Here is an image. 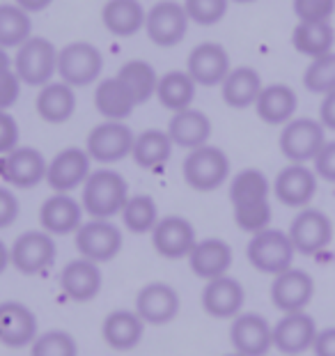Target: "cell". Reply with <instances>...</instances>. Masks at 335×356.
<instances>
[{
  "instance_id": "cell-1",
  "label": "cell",
  "mask_w": 335,
  "mask_h": 356,
  "mask_svg": "<svg viewBox=\"0 0 335 356\" xmlns=\"http://www.w3.org/2000/svg\"><path fill=\"white\" fill-rule=\"evenodd\" d=\"M129 200V184L117 170L99 168L90 172L83 184L81 204L92 218H113L122 214V207Z\"/></svg>"
},
{
  "instance_id": "cell-2",
  "label": "cell",
  "mask_w": 335,
  "mask_h": 356,
  "mask_svg": "<svg viewBox=\"0 0 335 356\" xmlns=\"http://www.w3.org/2000/svg\"><path fill=\"white\" fill-rule=\"evenodd\" d=\"M181 175L193 191H216L230 177V159L220 147L207 143V145L195 147L186 154L184 163H181Z\"/></svg>"
},
{
  "instance_id": "cell-3",
  "label": "cell",
  "mask_w": 335,
  "mask_h": 356,
  "mask_svg": "<svg viewBox=\"0 0 335 356\" xmlns=\"http://www.w3.org/2000/svg\"><path fill=\"white\" fill-rule=\"evenodd\" d=\"M58 49L47 37H30L26 44L17 49L12 67L21 83L33 88H44L58 74Z\"/></svg>"
},
{
  "instance_id": "cell-4",
  "label": "cell",
  "mask_w": 335,
  "mask_h": 356,
  "mask_svg": "<svg viewBox=\"0 0 335 356\" xmlns=\"http://www.w3.org/2000/svg\"><path fill=\"white\" fill-rule=\"evenodd\" d=\"M104 56L95 44L72 42L58 53V76L72 88L92 86L101 79Z\"/></svg>"
},
{
  "instance_id": "cell-5",
  "label": "cell",
  "mask_w": 335,
  "mask_h": 356,
  "mask_svg": "<svg viewBox=\"0 0 335 356\" xmlns=\"http://www.w3.org/2000/svg\"><path fill=\"white\" fill-rule=\"evenodd\" d=\"M294 253H296V248L292 244V239H289V234H285L283 230H273V228L255 232L246 248L248 262L253 264L257 271L271 274V276L283 274L285 269L292 267Z\"/></svg>"
},
{
  "instance_id": "cell-6",
  "label": "cell",
  "mask_w": 335,
  "mask_h": 356,
  "mask_svg": "<svg viewBox=\"0 0 335 356\" xmlns=\"http://www.w3.org/2000/svg\"><path fill=\"white\" fill-rule=\"evenodd\" d=\"M188 14L184 10V3L177 0H161V3L152 5L145 19V33L149 42L161 49H172L181 44V40L188 33Z\"/></svg>"
},
{
  "instance_id": "cell-7",
  "label": "cell",
  "mask_w": 335,
  "mask_h": 356,
  "mask_svg": "<svg viewBox=\"0 0 335 356\" xmlns=\"http://www.w3.org/2000/svg\"><path fill=\"white\" fill-rule=\"evenodd\" d=\"M136 134L126 122L117 120H104L88 134L85 149L92 161L99 163H117L122 159L131 156Z\"/></svg>"
},
{
  "instance_id": "cell-8",
  "label": "cell",
  "mask_w": 335,
  "mask_h": 356,
  "mask_svg": "<svg viewBox=\"0 0 335 356\" xmlns=\"http://www.w3.org/2000/svg\"><path fill=\"white\" fill-rule=\"evenodd\" d=\"M280 152L292 163L315 161L319 149L326 145L324 124L312 118H294L283 127L280 134Z\"/></svg>"
},
{
  "instance_id": "cell-9",
  "label": "cell",
  "mask_w": 335,
  "mask_h": 356,
  "mask_svg": "<svg viewBox=\"0 0 335 356\" xmlns=\"http://www.w3.org/2000/svg\"><path fill=\"white\" fill-rule=\"evenodd\" d=\"M122 244H124L122 230L108 218H92L76 230V248H79L81 257L97 264L111 262L113 257H117Z\"/></svg>"
},
{
  "instance_id": "cell-10",
  "label": "cell",
  "mask_w": 335,
  "mask_h": 356,
  "mask_svg": "<svg viewBox=\"0 0 335 356\" xmlns=\"http://www.w3.org/2000/svg\"><path fill=\"white\" fill-rule=\"evenodd\" d=\"M58 248L53 241V234L47 230H28L10 248V260L21 274L35 276L47 271L56 262Z\"/></svg>"
},
{
  "instance_id": "cell-11",
  "label": "cell",
  "mask_w": 335,
  "mask_h": 356,
  "mask_svg": "<svg viewBox=\"0 0 335 356\" xmlns=\"http://www.w3.org/2000/svg\"><path fill=\"white\" fill-rule=\"evenodd\" d=\"M90 159L85 147H65L49 161L47 181L56 193H72L74 188L85 184L90 177Z\"/></svg>"
},
{
  "instance_id": "cell-12",
  "label": "cell",
  "mask_w": 335,
  "mask_h": 356,
  "mask_svg": "<svg viewBox=\"0 0 335 356\" xmlns=\"http://www.w3.org/2000/svg\"><path fill=\"white\" fill-rule=\"evenodd\" d=\"M49 161L35 147H14L0 156V177L17 188H33L47 179Z\"/></svg>"
},
{
  "instance_id": "cell-13",
  "label": "cell",
  "mask_w": 335,
  "mask_h": 356,
  "mask_svg": "<svg viewBox=\"0 0 335 356\" xmlns=\"http://www.w3.org/2000/svg\"><path fill=\"white\" fill-rule=\"evenodd\" d=\"M186 72L191 74L195 86L216 88L232 72L230 53L225 51V47H220L218 42H202L188 53Z\"/></svg>"
},
{
  "instance_id": "cell-14",
  "label": "cell",
  "mask_w": 335,
  "mask_h": 356,
  "mask_svg": "<svg viewBox=\"0 0 335 356\" xmlns=\"http://www.w3.org/2000/svg\"><path fill=\"white\" fill-rule=\"evenodd\" d=\"M152 244H154L156 253L165 257V260H181L188 257L197 244L193 223L184 216L170 214L158 218V223L152 230Z\"/></svg>"
},
{
  "instance_id": "cell-15",
  "label": "cell",
  "mask_w": 335,
  "mask_h": 356,
  "mask_svg": "<svg viewBox=\"0 0 335 356\" xmlns=\"http://www.w3.org/2000/svg\"><path fill=\"white\" fill-rule=\"evenodd\" d=\"M289 239L294 248L303 255L322 253L333 239L331 218L319 209H301L289 225Z\"/></svg>"
},
{
  "instance_id": "cell-16",
  "label": "cell",
  "mask_w": 335,
  "mask_h": 356,
  "mask_svg": "<svg viewBox=\"0 0 335 356\" xmlns=\"http://www.w3.org/2000/svg\"><path fill=\"white\" fill-rule=\"evenodd\" d=\"M315 294V280L303 269L289 267L278 274L271 283V301L283 313H299L306 310Z\"/></svg>"
},
{
  "instance_id": "cell-17",
  "label": "cell",
  "mask_w": 335,
  "mask_h": 356,
  "mask_svg": "<svg viewBox=\"0 0 335 356\" xmlns=\"http://www.w3.org/2000/svg\"><path fill=\"white\" fill-rule=\"evenodd\" d=\"M230 343L241 356H264L273 347V327L257 313H239L230 327Z\"/></svg>"
},
{
  "instance_id": "cell-18",
  "label": "cell",
  "mask_w": 335,
  "mask_h": 356,
  "mask_svg": "<svg viewBox=\"0 0 335 356\" xmlns=\"http://www.w3.org/2000/svg\"><path fill=\"white\" fill-rule=\"evenodd\" d=\"M179 294L168 283H149L136 297V313L145 324H168L179 313Z\"/></svg>"
},
{
  "instance_id": "cell-19",
  "label": "cell",
  "mask_w": 335,
  "mask_h": 356,
  "mask_svg": "<svg viewBox=\"0 0 335 356\" xmlns=\"http://www.w3.org/2000/svg\"><path fill=\"white\" fill-rule=\"evenodd\" d=\"M315 338H317V324L303 310H299V313H285L283 320L273 327V347L289 356L312 350Z\"/></svg>"
},
{
  "instance_id": "cell-20",
  "label": "cell",
  "mask_w": 335,
  "mask_h": 356,
  "mask_svg": "<svg viewBox=\"0 0 335 356\" xmlns=\"http://www.w3.org/2000/svg\"><path fill=\"white\" fill-rule=\"evenodd\" d=\"M37 338V317L21 301L0 304V343L12 350L33 345Z\"/></svg>"
},
{
  "instance_id": "cell-21",
  "label": "cell",
  "mask_w": 335,
  "mask_h": 356,
  "mask_svg": "<svg viewBox=\"0 0 335 356\" xmlns=\"http://www.w3.org/2000/svg\"><path fill=\"white\" fill-rule=\"evenodd\" d=\"M273 193L287 207H308L317 193V172L303 163H292L278 172Z\"/></svg>"
},
{
  "instance_id": "cell-22",
  "label": "cell",
  "mask_w": 335,
  "mask_h": 356,
  "mask_svg": "<svg viewBox=\"0 0 335 356\" xmlns=\"http://www.w3.org/2000/svg\"><path fill=\"white\" fill-rule=\"evenodd\" d=\"M243 287L237 278L230 276H218L209 280L207 287L202 290V308L204 313L218 320H227V317H237L243 308Z\"/></svg>"
},
{
  "instance_id": "cell-23",
  "label": "cell",
  "mask_w": 335,
  "mask_h": 356,
  "mask_svg": "<svg viewBox=\"0 0 335 356\" xmlns=\"http://www.w3.org/2000/svg\"><path fill=\"white\" fill-rule=\"evenodd\" d=\"M83 204L70 193H53L40 209V223L49 234H70L83 225Z\"/></svg>"
},
{
  "instance_id": "cell-24",
  "label": "cell",
  "mask_w": 335,
  "mask_h": 356,
  "mask_svg": "<svg viewBox=\"0 0 335 356\" xmlns=\"http://www.w3.org/2000/svg\"><path fill=\"white\" fill-rule=\"evenodd\" d=\"M60 287H63V292L72 301H79V304L92 301L99 294V290H101V271H99V264L92 260H85V257L72 260L63 269V274H60Z\"/></svg>"
},
{
  "instance_id": "cell-25",
  "label": "cell",
  "mask_w": 335,
  "mask_h": 356,
  "mask_svg": "<svg viewBox=\"0 0 335 356\" xmlns=\"http://www.w3.org/2000/svg\"><path fill=\"white\" fill-rule=\"evenodd\" d=\"M168 136L177 147L195 149L207 145L211 138V120L207 113L197 108H186L179 113H172L170 122H168Z\"/></svg>"
},
{
  "instance_id": "cell-26",
  "label": "cell",
  "mask_w": 335,
  "mask_h": 356,
  "mask_svg": "<svg viewBox=\"0 0 335 356\" xmlns=\"http://www.w3.org/2000/svg\"><path fill=\"white\" fill-rule=\"evenodd\" d=\"M188 264H191L195 276L204 280H214L218 276H225L227 269L232 267V248L223 239H202L188 253Z\"/></svg>"
},
{
  "instance_id": "cell-27",
  "label": "cell",
  "mask_w": 335,
  "mask_h": 356,
  "mask_svg": "<svg viewBox=\"0 0 335 356\" xmlns=\"http://www.w3.org/2000/svg\"><path fill=\"white\" fill-rule=\"evenodd\" d=\"M299 108V97L285 83H273V86H264L260 97L255 102L257 118L266 124H287L294 120V113Z\"/></svg>"
},
{
  "instance_id": "cell-28",
  "label": "cell",
  "mask_w": 335,
  "mask_h": 356,
  "mask_svg": "<svg viewBox=\"0 0 335 356\" xmlns=\"http://www.w3.org/2000/svg\"><path fill=\"white\" fill-rule=\"evenodd\" d=\"M104 343L117 352H129L140 345L145 336V322L131 310H113L101 324Z\"/></svg>"
},
{
  "instance_id": "cell-29",
  "label": "cell",
  "mask_w": 335,
  "mask_h": 356,
  "mask_svg": "<svg viewBox=\"0 0 335 356\" xmlns=\"http://www.w3.org/2000/svg\"><path fill=\"white\" fill-rule=\"evenodd\" d=\"M35 111L44 122L65 124L76 113V92L72 86L63 81H51L49 86L40 88L35 99Z\"/></svg>"
},
{
  "instance_id": "cell-30",
  "label": "cell",
  "mask_w": 335,
  "mask_h": 356,
  "mask_svg": "<svg viewBox=\"0 0 335 356\" xmlns=\"http://www.w3.org/2000/svg\"><path fill=\"white\" fill-rule=\"evenodd\" d=\"M147 12L140 0H108L101 7V24L115 37H133L145 30Z\"/></svg>"
},
{
  "instance_id": "cell-31",
  "label": "cell",
  "mask_w": 335,
  "mask_h": 356,
  "mask_svg": "<svg viewBox=\"0 0 335 356\" xmlns=\"http://www.w3.org/2000/svg\"><path fill=\"white\" fill-rule=\"evenodd\" d=\"M262 76L260 72L253 70V67H237L225 76V81L220 83V97L223 102L230 106V108H248V106H255L257 97L262 92Z\"/></svg>"
},
{
  "instance_id": "cell-32",
  "label": "cell",
  "mask_w": 335,
  "mask_h": 356,
  "mask_svg": "<svg viewBox=\"0 0 335 356\" xmlns=\"http://www.w3.org/2000/svg\"><path fill=\"white\" fill-rule=\"evenodd\" d=\"M95 106L101 118L117 120V122H126V118L136 111L133 97L129 95L124 83H122L117 76H111V79H104L97 83Z\"/></svg>"
},
{
  "instance_id": "cell-33",
  "label": "cell",
  "mask_w": 335,
  "mask_h": 356,
  "mask_svg": "<svg viewBox=\"0 0 335 356\" xmlns=\"http://www.w3.org/2000/svg\"><path fill=\"white\" fill-rule=\"evenodd\" d=\"M174 143L163 129H145L133 140L131 156L136 165H140L145 170H156L168 163V159L172 154Z\"/></svg>"
},
{
  "instance_id": "cell-34",
  "label": "cell",
  "mask_w": 335,
  "mask_h": 356,
  "mask_svg": "<svg viewBox=\"0 0 335 356\" xmlns=\"http://www.w3.org/2000/svg\"><path fill=\"white\" fill-rule=\"evenodd\" d=\"M195 81L191 79V74L186 70H174L168 72L163 76H158V86H156V99L163 106L165 111L170 113H179L191 108V104L195 99Z\"/></svg>"
},
{
  "instance_id": "cell-35",
  "label": "cell",
  "mask_w": 335,
  "mask_h": 356,
  "mask_svg": "<svg viewBox=\"0 0 335 356\" xmlns=\"http://www.w3.org/2000/svg\"><path fill=\"white\" fill-rule=\"evenodd\" d=\"M115 76L124 83L129 95L133 97L136 106L147 104L152 97H156V86H158V74L149 63L145 60H129L120 67Z\"/></svg>"
},
{
  "instance_id": "cell-36",
  "label": "cell",
  "mask_w": 335,
  "mask_h": 356,
  "mask_svg": "<svg viewBox=\"0 0 335 356\" xmlns=\"http://www.w3.org/2000/svg\"><path fill=\"white\" fill-rule=\"evenodd\" d=\"M292 44L301 56L315 60L333 51L335 30L331 26V21H322V24H306V21H299V26H296L292 33Z\"/></svg>"
},
{
  "instance_id": "cell-37",
  "label": "cell",
  "mask_w": 335,
  "mask_h": 356,
  "mask_svg": "<svg viewBox=\"0 0 335 356\" xmlns=\"http://www.w3.org/2000/svg\"><path fill=\"white\" fill-rule=\"evenodd\" d=\"M33 37V19L17 3L0 5V49H19Z\"/></svg>"
},
{
  "instance_id": "cell-38",
  "label": "cell",
  "mask_w": 335,
  "mask_h": 356,
  "mask_svg": "<svg viewBox=\"0 0 335 356\" xmlns=\"http://www.w3.org/2000/svg\"><path fill=\"white\" fill-rule=\"evenodd\" d=\"M269 179L262 170L257 168H246L237 172L230 181V200L232 207H239V204H248V202H260V200H269Z\"/></svg>"
},
{
  "instance_id": "cell-39",
  "label": "cell",
  "mask_w": 335,
  "mask_h": 356,
  "mask_svg": "<svg viewBox=\"0 0 335 356\" xmlns=\"http://www.w3.org/2000/svg\"><path fill=\"white\" fill-rule=\"evenodd\" d=\"M122 221H124L126 230L133 234L152 232L158 223V207L152 195H129L126 204L122 207Z\"/></svg>"
},
{
  "instance_id": "cell-40",
  "label": "cell",
  "mask_w": 335,
  "mask_h": 356,
  "mask_svg": "<svg viewBox=\"0 0 335 356\" xmlns=\"http://www.w3.org/2000/svg\"><path fill=\"white\" fill-rule=\"evenodd\" d=\"M303 86L312 95H329L335 90V53L315 58L303 74Z\"/></svg>"
},
{
  "instance_id": "cell-41",
  "label": "cell",
  "mask_w": 335,
  "mask_h": 356,
  "mask_svg": "<svg viewBox=\"0 0 335 356\" xmlns=\"http://www.w3.org/2000/svg\"><path fill=\"white\" fill-rule=\"evenodd\" d=\"M30 356H79V345L72 333L56 329L35 338L30 345Z\"/></svg>"
},
{
  "instance_id": "cell-42",
  "label": "cell",
  "mask_w": 335,
  "mask_h": 356,
  "mask_svg": "<svg viewBox=\"0 0 335 356\" xmlns=\"http://www.w3.org/2000/svg\"><path fill=\"white\" fill-rule=\"evenodd\" d=\"M234 223H237L243 232H250V234L266 230L271 223L269 200L248 202V204H239V207H234Z\"/></svg>"
},
{
  "instance_id": "cell-43",
  "label": "cell",
  "mask_w": 335,
  "mask_h": 356,
  "mask_svg": "<svg viewBox=\"0 0 335 356\" xmlns=\"http://www.w3.org/2000/svg\"><path fill=\"white\" fill-rule=\"evenodd\" d=\"M227 5H230V0H184V10L191 24L202 28H211L218 21H223Z\"/></svg>"
},
{
  "instance_id": "cell-44",
  "label": "cell",
  "mask_w": 335,
  "mask_h": 356,
  "mask_svg": "<svg viewBox=\"0 0 335 356\" xmlns=\"http://www.w3.org/2000/svg\"><path fill=\"white\" fill-rule=\"evenodd\" d=\"M294 14L306 24H322L331 21L335 14V0H292Z\"/></svg>"
},
{
  "instance_id": "cell-45",
  "label": "cell",
  "mask_w": 335,
  "mask_h": 356,
  "mask_svg": "<svg viewBox=\"0 0 335 356\" xmlns=\"http://www.w3.org/2000/svg\"><path fill=\"white\" fill-rule=\"evenodd\" d=\"M21 79L17 76L14 67L0 72V111H10L21 97Z\"/></svg>"
},
{
  "instance_id": "cell-46",
  "label": "cell",
  "mask_w": 335,
  "mask_h": 356,
  "mask_svg": "<svg viewBox=\"0 0 335 356\" xmlns=\"http://www.w3.org/2000/svg\"><path fill=\"white\" fill-rule=\"evenodd\" d=\"M19 147V122L10 111H0V156Z\"/></svg>"
},
{
  "instance_id": "cell-47",
  "label": "cell",
  "mask_w": 335,
  "mask_h": 356,
  "mask_svg": "<svg viewBox=\"0 0 335 356\" xmlns=\"http://www.w3.org/2000/svg\"><path fill=\"white\" fill-rule=\"evenodd\" d=\"M315 172L322 179L335 184V140L326 143V145L319 149V154L315 156Z\"/></svg>"
},
{
  "instance_id": "cell-48",
  "label": "cell",
  "mask_w": 335,
  "mask_h": 356,
  "mask_svg": "<svg viewBox=\"0 0 335 356\" xmlns=\"http://www.w3.org/2000/svg\"><path fill=\"white\" fill-rule=\"evenodd\" d=\"M19 218V200L10 188L0 186V230L10 228Z\"/></svg>"
},
{
  "instance_id": "cell-49",
  "label": "cell",
  "mask_w": 335,
  "mask_h": 356,
  "mask_svg": "<svg viewBox=\"0 0 335 356\" xmlns=\"http://www.w3.org/2000/svg\"><path fill=\"white\" fill-rule=\"evenodd\" d=\"M312 352H315V356H335V327L317 331Z\"/></svg>"
},
{
  "instance_id": "cell-50",
  "label": "cell",
  "mask_w": 335,
  "mask_h": 356,
  "mask_svg": "<svg viewBox=\"0 0 335 356\" xmlns=\"http://www.w3.org/2000/svg\"><path fill=\"white\" fill-rule=\"evenodd\" d=\"M319 122L324 124V129L335 131V90L324 95L322 106H319Z\"/></svg>"
},
{
  "instance_id": "cell-51",
  "label": "cell",
  "mask_w": 335,
  "mask_h": 356,
  "mask_svg": "<svg viewBox=\"0 0 335 356\" xmlns=\"http://www.w3.org/2000/svg\"><path fill=\"white\" fill-rule=\"evenodd\" d=\"M21 10H26L28 14H40V12H44L47 7H51V3L53 0H14Z\"/></svg>"
},
{
  "instance_id": "cell-52",
  "label": "cell",
  "mask_w": 335,
  "mask_h": 356,
  "mask_svg": "<svg viewBox=\"0 0 335 356\" xmlns=\"http://www.w3.org/2000/svg\"><path fill=\"white\" fill-rule=\"evenodd\" d=\"M12 260H10V248H7L3 241H0V274L7 269V264H10Z\"/></svg>"
},
{
  "instance_id": "cell-53",
  "label": "cell",
  "mask_w": 335,
  "mask_h": 356,
  "mask_svg": "<svg viewBox=\"0 0 335 356\" xmlns=\"http://www.w3.org/2000/svg\"><path fill=\"white\" fill-rule=\"evenodd\" d=\"M12 67V58L7 56V51L5 49H0V72L3 70H10Z\"/></svg>"
},
{
  "instance_id": "cell-54",
  "label": "cell",
  "mask_w": 335,
  "mask_h": 356,
  "mask_svg": "<svg viewBox=\"0 0 335 356\" xmlns=\"http://www.w3.org/2000/svg\"><path fill=\"white\" fill-rule=\"evenodd\" d=\"M230 3H239V5H248V3H255V0H230Z\"/></svg>"
},
{
  "instance_id": "cell-55",
  "label": "cell",
  "mask_w": 335,
  "mask_h": 356,
  "mask_svg": "<svg viewBox=\"0 0 335 356\" xmlns=\"http://www.w3.org/2000/svg\"><path fill=\"white\" fill-rule=\"evenodd\" d=\"M227 356H241V354H237V352H234V354H227Z\"/></svg>"
}]
</instances>
